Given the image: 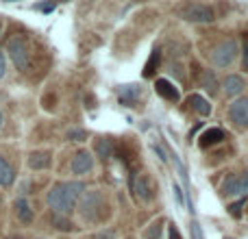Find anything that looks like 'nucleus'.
Returning <instances> with one entry per match:
<instances>
[{"label": "nucleus", "mask_w": 248, "mask_h": 239, "mask_svg": "<svg viewBox=\"0 0 248 239\" xmlns=\"http://www.w3.org/2000/svg\"><path fill=\"white\" fill-rule=\"evenodd\" d=\"M85 192V185L78 180H70V183H57L55 187L48 192V207L55 211V215H65L72 213L74 202L81 194Z\"/></svg>", "instance_id": "f257e3e1"}, {"label": "nucleus", "mask_w": 248, "mask_h": 239, "mask_svg": "<svg viewBox=\"0 0 248 239\" xmlns=\"http://www.w3.org/2000/svg\"><path fill=\"white\" fill-rule=\"evenodd\" d=\"M9 57H11V61L16 63L17 70H22V72H26L31 65V50H29V44H26V39L22 37V35H16V37L9 39Z\"/></svg>", "instance_id": "f03ea898"}, {"label": "nucleus", "mask_w": 248, "mask_h": 239, "mask_svg": "<svg viewBox=\"0 0 248 239\" xmlns=\"http://www.w3.org/2000/svg\"><path fill=\"white\" fill-rule=\"evenodd\" d=\"M235 52H237V44L233 42V39H229V42L220 44V46L216 48L211 61H214V65H218V68H227V65H231V61L235 59Z\"/></svg>", "instance_id": "7ed1b4c3"}, {"label": "nucleus", "mask_w": 248, "mask_h": 239, "mask_svg": "<svg viewBox=\"0 0 248 239\" xmlns=\"http://www.w3.org/2000/svg\"><path fill=\"white\" fill-rule=\"evenodd\" d=\"M183 17L189 22H202V24H207V22L216 20V13L207 4H189V7L183 9Z\"/></svg>", "instance_id": "20e7f679"}, {"label": "nucleus", "mask_w": 248, "mask_h": 239, "mask_svg": "<svg viewBox=\"0 0 248 239\" xmlns=\"http://www.w3.org/2000/svg\"><path fill=\"white\" fill-rule=\"evenodd\" d=\"M248 194V172L244 176H229L222 185V196H244Z\"/></svg>", "instance_id": "39448f33"}, {"label": "nucleus", "mask_w": 248, "mask_h": 239, "mask_svg": "<svg viewBox=\"0 0 248 239\" xmlns=\"http://www.w3.org/2000/svg\"><path fill=\"white\" fill-rule=\"evenodd\" d=\"M229 116H231L233 124H237L240 128H246L248 126V98H240L231 105L229 109Z\"/></svg>", "instance_id": "423d86ee"}, {"label": "nucleus", "mask_w": 248, "mask_h": 239, "mask_svg": "<svg viewBox=\"0 0 248 239\" xmlns=\"http://www.w3.org/2000/svg\"><path fill=\"white\" fill-rule=\"evenodd\" d=\"M92 165H94V159H92L90 152H85V150H81V152L74 154L72 159V172L74 174H87V172L92 170Z\"/></svg>", "instance_id": "0eeeda50"}, {"label": "nucleus", "mask_w": 248, "mask_h": 239, "mask_svg": "<svg viewBox=\"0 0 248 239\" xmlns=\"http://www.w3.org/2000/svg\"><path fill=\"white\" fill-rule=\"evenodd\" d=\"M52 161V154L48 150H37L29 154V167L31 170H46Z\"/></svg>", "instance_id": "6e6552de"}, {"label": "nucleus", "mask_w": 248, "mask_h": 239, "mask_svg": "<svg viewBox=\"0 0 248 239\" xmlns=\"http://www.w3.org/2000/svg\"><path fill=\"white\" fill-rule=\"evenodd\" d=\"M155 90H157V94L161 96V98L170 100V103H176V100H179V90H176L170 81H166V78H159V81L155 83Z\"/></svg>", "instance_id": "1a4fd4ad"}, {"label": "nucleus", "mask_w": 248, "mask_h": 239, "mask_svg": "<svg viewBox=\"0 0 248 239\" xmlns=\"http://www.w3.org/2000/svg\"><path fill=\"white\" fill-rule=\"evenodd\" d=\"M222 87H224V94L233 98V96H240L242 91H244L246 83H244V78H242V76H235V74H231V76L224 78Z\"/></svg>", "instance_id": "9d476101"}, {"label": "nucleus", "mask_w": 248, "mask_h": 239, "mask_svg": "<svg viewBox=\"0 0 248 239\" xmlns=\"http://www.w3.org/2000/svg\"><path fill=\"white\" fill-rule=\"evenodd\" d=\"M222 139H224V131H222V128H209V131H205L201 135L198 144H201V148H211V146L220 144Z\"/></svg>", "instance_id": "9b49d317"}, {"label": "nucleus", "mask_w": 248, "mask_h": 239, "mask_svg": "<svg viewBox=\"0 0 248 239\" xmlns=\"http://www.w3.org/2000/svg\"><path fill=\"white\" fill-rule=\"evenodd\" d=\"M98 202H100V194H96V192H87L85 196H83V202H81V213L85 215L87 220H92V211H96Z\"/></svg>", "instance_id": "f8f14e48"}, {"label": "nucleus", "mask_w": 248, "mask_h": 239, "mask_svg": "<svg viewBox=\"0 0 248 239\" xmlns=\"http://www.w3.org/2000/svg\"><path fill=\"white\" fill-rule=\"evenodd\" d=\"M16 215H17V220H20V222H24V224L33 222V209H31L29 200H24V198L16 200Z\"/></svg>", "instance_id": "ddd939ff"}, {"label": "nucleus", "mask_w": 248, "mask_h": 239, "mask_svg": "<svg viewBox=\"0 0 248 239\" xmlns=\"http://www.w3.org/2000/svg\"><path fill=\"white\" fill-rule=\"evenodd\" d=\"M16 180V172L4 157H0V187H9Z\"/></svg>", "instance_id": "4468645a"}, {"label": "nucleus", "mask_w": 248, "mask_h": 239, "mask_svg": "<svg viewBox=\"0 0 248 239\" xmlns=\"http://www.w3.org/2000/svg\"><path fill=\"white\" fill-rule=\"evenodd\" d=\"M189 105H192V109L196 113H201V116H209L211 113V105L207 103V98H202L201 94L189 96Z\"/></svg>", "instance_id": "2eb2a0df"}, {"label": "nucleus", "mask_w": 248, "mask_h": 239, "mask_svg": "<svg viewBox=\"0 0 248 239\" xmlns=\"http://www.w3.org/2000/svg\"><path fill=\"white\" fill-rule=\"evenodd\" d=\"M133 189H135L137 198H140L141 202H148L150 200V189H148V180L144 179V176H140V179L133 183Z\"/></svg>", "instance_id": "dca6fc26"}, {"label": "nucleus", "mask_w": 248, "mask_h": 239, "mask_svg": "<svg viewBox=\"0 0 248 239\" xmlns=\"http://www.w3.org/2000/svg\"><path fill=\"white\" fill-rule=\"evenodd\" d=\"M96 152H98V157H103V159L113 157V141L107 139V137L98 139V141H96Z\"/></svg>", "instance_id": "f3484780"}, {"label": "nucleus", "mask_w": 248, "mask_h": 239, "mask_svg": "<svg viewBox=\"0 0 248 239\" xmlns=\"http://www.w3.org/2000/svg\"><path fill=\"white\" fill-rule=\"evenodd\" d=\"M159 63H161V52H159V50H155L153 55H150V59L146 61V65H144V76H146V78H148V76H153V74L157 72Z\"/></svg>", "instance_id": "a211bd4d"}, {"label": "nucleus", "mask_w": 248, "mask_h": 239, "mask_svg": "<svg viewBox=\"0 0 248 239\" xmlns=\"http://www.w3.org/2000/svg\"><path fill=\"white\" fill-rule=\"evenodd\" d=\"M202 85L207 87V91H209V94H216V87H218V83H216V76H214V72H211V70H207L205 74H202Z\"/></svg>", "instance_id": "6ab92c4d"}, {"label": "nucleus", "mask_w": 248, "mask_h": 239, "mask_svg": "<svg viewBox=\"0 0 248 239\" xmlns=\"http://www.w3.org/2000/svg\"><path fill=\"white\" fill-rule=\"evenodd\" d=\"M122 94V100L126 103V98H131V100H135L137 96H140V90H137V85H131V87H124V90L120 91Z\"/></svg>", "instance_id": "aec40b11"}, {"label": "nucleus", "mask_w": 248, "mask_h": 239, "mask_svg": "<svg viewBox=\"0 0 248 239\" xmlns=\"http://www.w3.org/2000/svg\"><path fill=\"white\" fill-rule=\"evenodd\" d=\"M68 139L70 141H85L87 139V133L83 131V128H72V131L68 133Z\"/></svg>", "instance_id": "412c9836"}, {"label": "nucleus", "mask_w": 248, "mask_h": 239, "mask_svg": "<svg viewBox=\"0 0 248 239\" xmlns=\"http://www.w3.org/2000/svg\"><path fill=\"white\" fill-rule=\"evenodd\" d=\"M52 224H55V228H59V231H70V226H72V224H70L65 218H61V215H55V218H52Z\"/></svg>", "instance_id": "4be33fe9"}, {"label": "nucleus", "mask_w": 248, "mask_h": 239, "mask_svg": "<svg viewBox=\"0 0 248 239\" xmlns=\"http://www.w3.org/2000/svg\"><path fill=\"white\" fill-rule=\"evenodd\" d=\"M242 68L248 70V33L242 39Z\"/></svg>", "instance_id": "5701e85b"}, {"label": "nucleus", "mask_w": 248, "mask_h": 239, "mask_svg": "<svg viewBox=\"0 0 248 239\" xmlns=\"http://www.w3.org/2000/svg\"><path fill=\"white\" fill-rule=\"evenodd\" d=\"M189 233H192V239H205V235H202V228L198 222H192L189 224Z\"/></svg>", "instance_id": "b1692460"}, {"label": "nucleus", "mask_w": 248, "mask_h": 239, "mask_svg": "<svg viewBox=\"0 0 248 239\" xmlns=\"http://www.w3.org/2000/svg\"><path fill=\"white\" fill-rule=\"evenodd\" d=\"M242 207H244V200H237L235 205L229 207V213H231L233 218H240V215H242Z\"/></svg>", "instance_id": "393cba45"}, {"label": "nucleus", "mask_w": 248, "mask_h": 239, "mask_svg": "<svg viewBox=\"0 0 248 239\" xmlns=\"http://www.w3.org/2000/svg\"><path fill=\"white\" fill-rule=\"evenodd\" d=\"M7 74V59H4V52L0 50V78H4Z\"/></svg>", "instance_id": "a878e982"}, {"label": "nucleus", "mask_w": 248, "mask_h": 239, "mask_svg": "<svg viewBox=\"0 0 248 239\" xmlns=\"http://www.w3.org/2000/svg\"><path fill=\"white\" fill-rule=\"evenodd\" d=\"M172 189H174V196H176V202H179V205H181V207H183V205H185V198H183V192H181V187H179V185H174V187H172Z\"/></svg>", "instance_id": "bb28decb"}, {"label": "nucleus", "mask_w": 248, "mask_h": 239, "mask_svg": "<svg viewBox=\"0 0 248 239\" xmlns=\"http://www.w3.org/2000/svg\"><path fill=\"white\" fill-rule=\"evenodd\" d=\"M113 237H116V233L113 231H105V233H98L94 239H113Z\"/></svg>", "instance_id": "cd10ccee"}, {"label": "nucleus", "mask_w": 248, "mask_h": 239, "mask_svg": "<svg viewBox=\"0 0 248 239\" xmlns=\"http://www.w3.org/2000/svg\"><path fill=\"white\" fill-rule=\"evenodd\" d=\"M39 11H46V13H50L52 11V9H55V7H52V4H39Z\"/></svg>", "instance_id": "c85d7f7f"}, {"label": "nucleus", "mask_w": 248, "mask_h": 239, "mask_svg": "<svg viewBox=\"0 0 248 239\" xmlns=\"http://www.w3.org/2000/svg\"><path fill=\"white\" fill-rule=\"evenodd\" d=\"M170 239H179V233H176L174 226H170Z\"/></svg>", "instance_id": "c756f323"}, {"label": "nucleus", "mask_w": 248, "mask_h": 239, "mask_svg": "<svg viewBox=\"0 0 248 239\" xmlns=\"http://www.w3.org/2000/svg\"><path fill=\"white\" fill-rule=\"evenodd\" d=\"M2 122H4V116H2V111H0V128H2Z\"/></svg>", "instance_id": "7c9ffc66"}, {"label": "nucleus", "mask_w": 248, "mask_h": 239, "mask_svg": "<svg viewBox=\"0 0 248 239\" xmlns=\"http://www.w3.org/2000/svg\"><path fill=\"white\" fill-rule=\"evenodd\" d=\"M0 30H2V24H0Z\"/></svg>", "instance_id": "2f4dec72"}]
</instances>
